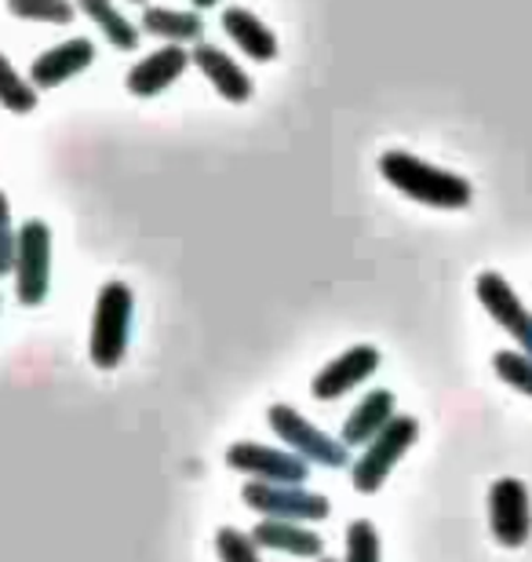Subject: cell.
Wrapping results in <instances>:
<instances>
[{
  "label": "cell",
  "instance_id": "1",
  "mask_svg": "<svg viewBox=\"0 0 532 562\" xmlns=\"http://www.w3.org/2000/svg\"><path fill=\"white\" fill-rule=\"evenodd\" d=\"M380 176L387 179L398 194H405L409 201H420V205H427V209L460 212L474 201V187H471L467 176L430 165L409 150L380 154Z\"/></svg>",
  "mask_w": 532,
  "mask_h": 562
},
{
  "label": "cell",
  "instance_id": "2",
  "mask_svg": "<svg viewBox=\"0 0 532 562\" xmlns=\"http://www.w3.org/2000/svg\"><path fill=\"white\" fill-rule=\"evenodd\" d=\"M135 322V292L128 281L110 278L95 296L92 333H88V355L99 369H117L128 355Z\"/></svg>",
  "mask_w": 532,
  "mask_h": 562
},
{
  "label": "cell",
  "instance_id": "3",
  "mask_svg": "<svg viewBox=\"0 0 532 562\" xmlns=\"http://www.w3.org/2000/svg\"><path fill=\"white\" fill-rule=\"evenodd\" d=\"M416 442H420V420L409 417V413H398V417L365 446V453L350 464V486L358 493H365V497L380 493L383 482L390 479V471L401 464V457L409 453Z\"/></svg>",
  "mask_w": 532,
  "mask_h": 562
},
{
  "label": "cell",
  "instance_id": "4",
  "mask_svg": "<svg viewBox=\"0 0 532 562\" xmlns=\"http://www.w3.org/2000/svg\"><path fill=\"white\" fill-rule=\"evenodd\" d=\"M267 424H270V431L292 449V453H299L303 460H310V464H321V468H332V471L347 468L350 446L343 442V438H332L328 431H321L318 424H310L299 409H292L288 402H274V406L267 409Z\"/></svg>",
  "mask_w": 532,
  "mask_h": 562
},
{
  "label": "cell",
  "instance_id": "5",
  "mask_svg": "<svg viewBox=\"0 0 532 562\" xmlns=\"http://www.w3.org/2000/svg\"><path fill=\"white\" fill-rule=\"evenodd\" d=\"M52 227L44 220H26L19 227V252H15V300L22 307H41L52 292Z\"/></svg>",
  "mask_w": 532,
  "mask_h": 562
},
{
  "label": "cell",
  "instance_id": "6",
  "mask_svg": "<svg viewBox=\"0 0 532 562\" xmlns=\"http://www.w3.org/2000/svg\"><path fill=\"white\" fill-rule=\"evenodd\" d=\"M241 501L259 519H292V522H325L332 515V501L325 493H310L285 482H245Z\"/></svg>",
  "mask_w": 532,
  "mask_h": 562
},
{
  "label": "cell",
  "instance_id": "7",
  "mask_svg": "<svg viewBox=\"0 0 532 562\" xmlns=\"http://www.w3.org/2000/svg\"><path fill=\"white\" fill-rule=\"evenodd\" d=\"M226 468L263 482H285V486H303L310 479V460L292 453L288 446L281 449L263 442H234L226 449Z\"/></svg>",
  "mask_w": 532,
  "mask_h": 562
},
{
  "label": "cell",
  "instance_id": "8",
  "mask_svg": "<svg viewBox=\"0 0 532 562\" xmlns=\"http://www.w3.org/2000/svg\"><path fill=\"white\" fill-rule=\"evenodd\" d=\"M383 355L372 344H354L343 355H336L332 362L321 366L310 380V395L318 402H339L350 391H358L361 384H369L380 373Z\"/></svg>",
  "mask_w": 532,
  "mask_h": 562
},
{
  "label": "cell",
  "instance_id": "9",
  "mask_svg": "<svg viewBox=\"0 0 532 562\" xmlns=\"http://www.w3.org/2000/svg\"><path fill=\"white\" fill-rule=\"evenodd\" d=\"M489 530L503 548H522L532 537V497L522 479H496L489 490Z\"/></svg>",
  "mask_w": 532,
  "mask_h": 562
},
{
  "label": "cell",
  "instance_id": "10",
  "mask_svg": "<svg viewBox=\"0 0 532 562\" xmlns=\"http://www.w3.org/2000/svg\"><path fill=\"white\" fill-rule=\"evenodd\" d=\"M474 292H478V303L485 307V314H489L522 351L532 355V311L511 289V281L496 271H482L478 281H474Z\"/></svg>",
  "mask_w": 532,
  "mask_h": 562
},
{
  "label": "cell",
  "instance_id": "11",
  "mask_svg": "<svg viewBox=\"0 0 532 562\" xmlns=\"http://www.w3.org/2000/svg\"><path fill=\"white\" fill-rule=\"evenodd\" d=\"M190 66H194V55H190L183 44H165V48L143 55L128 70V77H124V85H128V92L135 99H157L161 92H168Z\"/></svg>",
  "mask_w": 532,
  "mask_h": 562
},
{
  "label": "cell",
  "instance_id": "12",
  "mask_svg": "<svg viewBox=\"0 0 532 562\" xmlns=\"http://www.w3.org/2000/svg\"><path fill=\"white\" fill-rule=\"evenodd\" d=\"M190 55H194V66L205 74V81L219 92V99H226V103L241 106L256 95V85H252V77L245 74V66L237 63L230 52H223L219 44L197 41Z\"/></svg>",
  "mask_w": 532,
  "mask_h": 562
},
{
  "label": "cell",
  "instance_id": "13",
  "mask_svg": "<svg viewBox=\"0 0 532 562\" xmlns=\"http://www.w3.org/2000/svg\"><path fill=\"white\" fill-rule=\"evenodd\" d=\"M95 63V44L88 37H70L63 44H52L48 52H41L37 59L30 63V81L41 88H59L73 77H81L88 66Z\"/></svg>",
  "mask_w": 532,
  "mask_h": 562
},
{
  "label": "cell",
  "instance_id": "14",
  "mask_svg": "<svg viewBox=\"0 0 532 562\" xmlns=\"http://www.w3.org/2000/svg\"><path fill=\"white\" fill-rule=\"evenodd\" d=\"M394 417H398V395L387 387H376L350 409V417L343 420V435L339 438H343L350 449H365Z\"/></svg>",
  "mask_w": 532,
  "mask_h": 562
},
{
  "label": "cell",
  "instance_id": "15",
  "mask_svg": "<svg viewBox=\"0 0 532 562\" xmlns=\"http://www.w3.org/2000/svg\"><path fill=\"white\" fill-rule=\"evenodd\" d=\"M256 544L267 552L281 555H296V559H321L325 541L318 530H310L307 522H292V519H259L256 522Z\"/></svg>",
  "mask_w": 532,
  "mask_h": 562
},
{
  "label": "cell",
  "instance_id": "16",
  "mask_svg": "<svg viewBox=\"0 0 532 562\" xmlns=\"http://www.w3.org/2000/svg\"><path fill=\"white\" fill-rule=\"evenodd\" d=\"M223 33L230 37L237 48H241L248 59H256V63H274L278 59V52H281V44H278V33L267 26L263 19L256 15V11H248V8H226L223 11Z\"/></svg>",
  "mask_w": 532,
  "mask_h": 562
},
{
  "label": "cell",
  "instance_id": "17",
  "mask_svg": "<svg viewBox=\"0 0 532 562\" xmlns=\"http://www.w3.org/2000/svg\"><path fill=\"white\" fill-rule=\"evenodd\" d=\"M139 30L146 37L168 41V44H197L205 41V19L197 8H161V4H146Z\"/></svg>",
  "mask_w": 532,
  "mask_h": 562
},
{
  "label": "cell",
  "instance_id": "18",
  "mask_svg": "<svg viewBox=\"0 0 532 562\" xmlns=\"http://www.w3.org/2000/svg\"><path fill=\"white\" fill-rule=\"evenodd\" d=\"M73 4H77V11H81L88 22H95L99 33H103V37L117 52H135V48H139L143 30L135 26L128 15H121V8L113 4V0H73Z\"/></svg>",
  "mask_w": 532,
  "mask_h": 562
},
{
  "label": "cell",
  "instance_id": "19",
  "mask_svg": "<svg viewBox=\"0 0 532 562\" xmlns=\"http://www.w3.org/2000/svg\"><path fill=\"white\" fill-rule=\"evenodd\" d=\"M41 103V88L15 70V63L0 52V106L11 114H33Z\"/></svg>",
  "mask_w": 532,
  "mask_h": 562
},
{
  "label": "cell",
  "instance_id": "20",
  "mask_svg": "<svg viewBox=\"0 0 532 562\" xmlns=\"http://www.w3.org/2000/svg\"><path fill=\"white\" fill-rule=\"evenodd\" d=\"M8 11L19 22H44V26H70L81 19L73 0H8Z\"/></svg>",
  "mask_w": 532,
  "mask_h": 562
},
{
  "label": "cell",
  "instance_id": "21",
  "mask_svg": "<svg viewBox=\"0 0 532 562\" xmlns=\"http://www.w3.org/2000/svg\"><path fill=\"white\" fill-rule=\"evenodd\" d=\"M343 544H347L343 562H383L380 530H376V522H372V519H354V522H350Z\"/></svg>",
  "mask_w": 532,
  "mask_h": 562
},
{
  "label": "cell",
  "instance_id": "22",
  "mask_svg": "<svg viewBox=\"0 0 532 562\" xmlns=\"http://www.w3.org/2000/svg\"><path fill=\"white\" fill-rule=\"evenodd\" d=\"M493 369L507 387L522 391L525 398H532V355L529 351H522V347H518V351H496Z\"/></svg>",
  "mask_w": 532,
  "mask_h": 562
},
{
  "label": "cell",
  "instance_id": "23",
  "mask_svg": "<svg viewBox=\"0 0 532 562\" xmlns=\"http://www.w3.org/2000/svg\"><path fill=\"white\" fill-rule=\"evenodd\" d=\"M215 552H219V562H263L259 559L256 537L237 530V526H223V530L215 533Z\"/></svg>",
  "mask_w": 532,
  "mask_h": 562
},
{
  "label": "cell",
  "instance_id": "24",
  "mask_svg": "<svg viewBox=\"0 0 532 562\" xmlns=\"http://www.w3.org/2000/svg\"><path fill=\"white\" fill-rule=\"evenodd\" d=\"M19 252V227H0V278H11Z\"/></svg>",
  "mask_w": 532,
  "mask_h": 562
},
{
  "label": "cell",
  "instance_id": "25",
  "mask_svg": "<svg viewBox=\"0 0 532 562\" xmlns=\"http://www.w3.org/2000/svg\"><path fill=\"white\" fill-rule=\"evenodd\" d=\"M0 227H11V201L4 190H0Z\"/></svg>",
  "mask_w": 532,
  "mask_h": 562
},
{
  "label": "cell",
  "instance_id": "26",
  "mask_svg": "<svg viewBox=\"0 0 532 562\" xmlns=\"http://www.w3.org/2000/svg\"><path fill=\"white\" fill-rule=\"evenodd\" d=\"M197 11H208V8H215V4H223V0H190Z\"/></svg>",
  "mask_w": 532,
  "mask_h": 562
},
{
  "label": "cell",
  "instance_id": "27",
  "mask_svg": "<svg viewBox=\"0 0 532 562\" xmlns=\"http://www.w3.org/2000/svg\"><path fill=\"white\" fill-rule=\"evenodd\" d=\"M128 4H135V8H146V4H150V0H128Z\"/></svg>",
  "mask_w": 532,
  "mask_h": 562
},
{
  "label": "cell",
  "instance_id": "28",
  "mask_svg": "<svg viewBox=\"0 0 532 562\" xmlns=\"http://www.w3.org/2000/svg\"><path fill=\"white\" fill-rule=\"evenodd\" d=\"M318 562H339V559H332V555H321Z\"/></svg>",
  "mask_w": 532,
  "mask_h": 562
},
{
  "label": "cell",
  "instance_id": "29",
  "mask_svg": "<svg viewBox=\"0 0 532 562\" xmlns=\"http://www.w3.org/2000/svg\"><path fill=\"white\" fill-rule=\"evenodd\" d=\"M0 307H4V300H0Z\"/></svg>",
  "mask_w": 532,
  "mask_h": 562
}]
</instances>
